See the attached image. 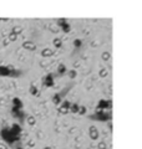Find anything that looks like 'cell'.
<instances>
[{"label":"cell","instance_id":"obj_1","mask_svg":"<svg viewBox=\"0 0 142 149\" xmlns=\"http://www.w3.org/2000/svg\"><path fill=\"white\" fill-rule=\"evenodd\" d=\"M0 137H1V139L4 141V143L9 144V145H13L15 142H17L20 139V137L15 135L10 128H3L0 130Z\"/></svg>","mask_w":142,"mask_h":149},{"label":"cell","instance_id":"obj_2","mask_svg":"<svg viewBox=\"0 0 142 149\" xmlns=\"http://www.w3.org/2000/svg\"><path fill=\"white\" fill-rule=\"evenodd\" d=\"M23 72L10 66H0V76L1 77H20Z\"/></svg>","mask_w":142,"mask_h":149},{"label":"cell","instance_id":"obj_3","mask_svg":"<svg viewBox=\"0 0 142 149\" xmlns=\"http://www.w3.org/2000/svg\"><path fill=\"white\" fill-rule=\"evenodd\" d=\"M92 121H100V122H106L111 119V113H107L105 111H97L95 114L90 116Z\"/></svg>","mask_w":142,"mask_h":149},{"label":"cell","instance_id":"obj_4","mask_svg":"<svg viewBox=\"0 0 142 149\" xmlns=\"http://www.w3.org/2000/svg\"><path fill=\"white\" fill-rule=\"evenodd\" d=\"M11 114L14 116L15 118H17V119H20V122H24L25 117H26L25 112L23 111V109H19V108H14V107L11 108Z\"/></svg>","mask_w":142,"mask_h":149},{"label":"cell","instance_id":"obj_5","mask_svg":"<svg viewBox=\"0 0 142 149\" xmlns=\"http://www.w3.org/2000/svg\"><path fill=\"white\" fill-rule=\"evenodd\" d=\"M54 77L55 76L52 73L46 74V76L44 77V80H42V85L45 87H52V86H54Z\"/></svg>","mask_w":142,"mask_h":149},{"label":"cell","instance_id":"obj_6","mask_svg":"<svg viewBox=\"0 0 142 149\" xmlns=\"http://www.w3.org/2000/svg\"><path fill=\"white\" fill-rule=\"evenodd\" d=\"M106 108H111V102L106 99H100L99 104H97V111H105Z\"/></svg>","mask_w":142,"mask_h":149},{"label":"cell","instance_id":"obj_7","mask_svg":"<svg viewBox=\"0 0 142 149\" xmlns=\"http://www.w3.org/2000/svg\"><path fill=\"white\" fill-rule=\"evenodd\" d=\"M57 25H59L60 27L63 29V31H65V32H69V31H70V29H71V27H70V25L66 23V20H65V19H60L59 21H57Z\"/></svg>","mask_w":142,"mask_h":149},{"label":"cell","instance_id":"obj_8","mask_svg":"<svg viewBox=\"0 0 142 149\" xmlns=\"http://www.w3.org/2000/svg\"><path fill=\"white\" fill-rule=\"evenodd\" d=\"M10 129L13 130V133H14L15 135H17V137H20L21 132H23V128H21V125L17 124V123H14V124H13V125L10 127Z\"/></svg>","mask_w":142,"mask_h":149},{"label":"cell","instance_id":"obj_9","mask_svg":"<svg viewBox=\"0 0 142 149\" xmlns=\"http://www.w3.org/2000/svg\"><path fill=\"white\" fill-rule=\"evenodd\" d=\"M23 49L34 51V50H36V45H35L33 41H24L23 42Z\"/></svg>","mask_w":142,"mask_h":149},{"label":"cell","instance_id":"obj_10","mask_svg":"<svg viewBox=\"0 0 142 149\" xmlns=\"http://www.w3.org/2000/svg\"><path fill=\"white\" fill-rule=\"evenodd\" d=\"M70 107H71L70 102H67V101H64L63 104H61L60 108H59V111H60L61 113H67V112H69V109H70Z\"/></svg>","mask_w":142,"mask_h":149},{"label":"cell","instance_id":"obj_11","mask_svg":"<svg viewBox=\"0 0 142 149\" xmlns=\"http://www.w3.org/2000/svg\"><path fill=\"white\" fill-rule=\"evenodd\" d=\"M13 107H14V108H19V109H23V107H24L23 101H21L20 98H17V97L13 98Z\"/></svg>","mask_w":142,"mask_h":149},{"label":"cell","instance_id":"obj_12","mask_svg":"<svg viewBox=\"0 0 142 149\" xmlns=\"http://www.w3.org/2000/svg\"><path fill=\"white\" fill-rule=\"evenodd\" d=\"M65 72H66V66L61 63L60 66L57 67V74H59V76H61V74H64Z\"/></svg>","mask_w":142,"mask_h":149},{"label":"cell","instance_id":"obj_13","mask_svg":"<svg viewBox=\"0 0 142 149\" xmlns=\"http://www.w3.org/2000/svg\"><path fill=\"white\" fill-rule=\"evenodd\" d=\"M91 130H90V135H91V138L92 139H97V137H99V133H97V129L96 128H90Z\"/></svg>","mask_w":142,"mask_h":149},{"label":"cell","instance_id":"obj_14","mask_svg":"<svg viewBox=\"0 0 142 149\" xmlns=\"http://www.w3.org/2000/svg\"><path fill=\"white\" fill-rule=\"evenodd\" d=\"M30 93H31L33 96H39V90L34 85H31L30 86Z\"/></svg>","mask_w":142,"mask_h":149},{"label":"cell","instance_id":"obj_15","mask_svg":"<svg viewBox=\"0 0 142 149\" xmlns=\"http://www.w3.org/2000/svg\"><path fill=\"white\" fill-rule=\"evenodd\" d=\"M52 54H54V51L50 50V49H45V50L41 52V55H42V56H51Z\"/></svg>","mask_w":142,"mask_h":149},{"label":"cell","instance_id":"obj_16","mask_svg":"<svg viewBox=\"0 0 142 149\" xmlns=\"http://www.w3.org/2000/svg\"><path fill=\"white\" fill-rule=\"evenodd\" d=\"M70 111L74 112V113H77V112H79V106H77V104H71Z\"/></svg>","mask_w":142,"mask_h":149},{"label":"cell","instance_id":"obj_17","mask_svg":"<svg viewBox=\"0 0 142 149\" xmlns=\"http://www.w3.org/2000/svg\"><path fill=\"white\" fill-rule=\"evenodd\" d=\"M16 39H17V35H15V34H9V37H8V40L9 41H15L16 40Z\"/></svg>","mask_w":142,"mask_h":149},{"label":"cell","instance_id":"obj_18","mask_svg":"<svg viewBox=\"0 0 142 149\" xmlns=\"http://www.w3.org/2000/svg\"><path fill=\"white\" fill-rule=\"evenodd\" d=\"M20 32H21V29L20 27H14V29H13V31H11V34H15V35H17V36H19Z\"/></svg>","mask_w":142,"mask_h":149},{"label":"cell","instance_id":"obj_19","mask_svg":"<svg viewBox=\"0 0 142 149\" xmlns=\"http://www.w3.org/2000/svg\"><path fill=\"white\" fill-rule=\"evenodd\" d=\"M28 123H29L30 125H34V124H35V118H34V117H29V118H28Z\"/></svg>","mask_w":142,"mask_h":149},{"label":"cell","instance_id":"obj_20","mask_svg":"<svg viewBox=\"0 0 142 149\" xmlns=\"http://www.w3.org/2000/svg\"><path fill=\"white\" fill-rule=\"evenodd\" d=\"M54 43H55V46H56V47H60V46H61V41H60V39H55Z\"/></svg>","mask_w":142,"mask_h":149},{"label":"cell","instance_id":"obj_21","mask_svg":"<svg viewBox=\"0 0 142 149\" xmlns=\"http://www.w3.org/2000/svg\"><path fill=\"white\" fill-rule=\"evenodd\" d=\"M0 149H8V144H5V143H0Z\"/></svg>","mask_w":142,"mask_h":149},{"label":"cell","instance_id":"obj_22","mask_svg":"<svg viewBox=\"0 0 142 149\" xmlns=\"http://www.w3.org/2000/svg\"><path fill=\"white\" fill-rule=\"evenodd\" d=\"M80 45H81V41H80V40H76V41H75V46H76V47H79Z\"/></svg>","mask_w":142,"mask_h":149},{"label":"cell","instance_id":"obj_23","mask_svg":"<svg viewBox=\"0 0 142 149\" xmlns=\"http://www.w3.org/2000/svg\"><path fill=\"white\" fill-rule=\"evenodd\" d=\"M75 74H76V72H74V71L70 72V76H71V77H75Z\"/></svg>","mask_w":142,"mask_h":149},{"label":"cell","instance_id":"obj_24","mask_svg":"<svg viewBox=\"0 0 142 149\" xmlns=\"http://www.w3.org/2000/svg\"><path fill=\"white\" fill-rule=\"evenodd\" d=\"M16 149H23V148H21V147H17V148H16Z\"/></svg>","mask_w":142,"mask_h":149},{"label":"cell","instance_id":"obj_25","mask_svg":"<svg viewBox=\"0 0 142 149\" xmlns=\"http://www.w3.org/2000/svg\"><path fill=\"white\" fill-rule=\"evenodd\" d=\"M44 149H51V148H49V147H46V148H44Z\"/></svg>","mask_w":142,"mask_h":149}]
</instances>
